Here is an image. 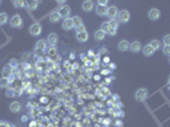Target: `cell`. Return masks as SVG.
<instances>
[{"mask_svg":"<svg viewBox=\"0 0 170 127\" xmlns=\"http://www.w3.org/2000/svg\"><path fill=\"white\" fill-rule=\"evenodd\" d=\"M9 24L12 26L13 28H22V26H23V19H22V17H20L19 14H15V15H13L12 18H10Z\"/></svg>","mask_w":170,"mask_h":127,"instance_id":"cell-1","label":"cell"},{"mask_svg":"<svg viewBox=\"0 0 170 127\" xmlns=\"http://www.w3.org/2000/svg\"><path fill=\"white\" fill-rule=\"evenodd\" d=\"M147 95H148V90L145 89V88H140V89L136 90L135 98H136L137 102H145L146 98H147Z\"/></svg>","mask_w":170,"mask_h":127,"instance_id":"cell-2","label":"cell"},{"mask_svg":"<svg viewBox=\"0 0 170 127\" xmlns=\"http://www.w3.org/2000/svg\"><path fill=\"white\" fill-rule=\"evenodd\" d=\"M56 12L60 14L61 18L63 19H66V18H70V14H71V8L69 5H61Z\"/></svg>","mask_w":170,"mask_h":127,"instance_id":"cell-3","label":"cell"},{"mask_svg":"<svg viewBox=\"0 0 170 127\" xmlns=\"http://www.w3.org/2000/svg\"><path fill=\"white\" fill-rule=\"evenodd\" d=\"M117 19H118V22H121V23H127L131 19V13L128 12V10H126V9L119 10Z\"/></svg>","mask_w":170,"mask_h":127,"instance_id":"cell-4","label":"cell"},{"mask_svg":"<svg viewBox=\"0 0 170 127\" xmlns=\"http://www.w3.org/2000/svg\"><path fill=\"white\" fill-rule=\"evenodd\" d=\"M29 33L32 36H36V37L39 36L42 33V26L39 23H33V24L29 27Z\"/></svg>","mask_w":170,"mask_h":127,"instance_id":"cell-5","label":"cell"},{"mask_svg":"<svg viewBox=\"0 0 170 127\" xmlns=\"http://www.w3.org/2000/svg\"><path fill=\"white\" fill-rule=\"evenodd\" d=\"M118 13H119V9L117 8L115 5H111V6H108L107 17H109V19H115L117 17H118Z\"/></svg>","mask_w":170,"mask_h":127,"instance_id":"cell-6","label":"cell"},{"mask_svg":"<svg viewBox=\"0 0 170 127\" xmlns=\"http://www.w3.org/2000/svg\"><path fill=\"white\" fill-rule=\"evenodd\" d=\"M47 41H45V39H39L37 43H36V52L39 55V52H45V51H47Z\"/></svg>","mask_w":170,"mask_h":127,"instance_id":"cell-7","label":"cell"},{"mask_svg":"<svg viewBox=\"0 0 170 127\" xmlns=\"http://www.w3.org/2000/svg\"><path fill=\"white\" fill-rule=\"evenodd\" d=\"M160 15H161L160 10L156 9V8L150 9V10H148V13H147V17H148V19H150V20H157L159 18H160Z\"/></svg>","mask_w":170,"mask_h":127,"instance_id":"cell-8","label":"cell"},{"mask_svg":"<svg viewBox=\"0 0 170 127\" xmlns=\"http://www.w3.org/2000/svg\"><path fill=\"white\" fill-rule=\"evenodd\" d=\"M81 9L84 12H91L94 9V2L93 0H84L83 4H81Z\"/></svg>","mask_w":170,"mask_h":127,"instance_id":"cell-9","label":"cell"},{"mask_svg":"<svg viewBox=\"0 0 170 127\" xmlns=\"http://www.w3.org/2000/svg\"><path fill=\"white\" fill-rule=\"evenodd\" d=\"M47 54L50 56L51 60H59V51L56 48V46H50V48H47Z\"/></svg>","mask_w":170,"mask_h":127,"instance_id":"cell-10","label":"cell"},{"mask_svg":"<svg viewBox=\"0 0 170 127\" xmlns=\"http://www.w3.org/2000/svg\"><path fill=\"white\" fill-rule=\"evenodd\" d=\"M9 109H10V112H12V113H19L20 111H22V103H20V102H13V103H10Z\"/></svg>","mask_w":170,"mask_h":127,"instance_id":"cell-11","label":"cell"},{"mask_svg":"<svg viewBox=\"0 0 170 127\" xmlns=\"http://www.w3.org/2000/svg\"><path fill=\"white\" fill-rule=\"evenodd\" d=\"M107 10H108V6L107 5H102V4H98L97 8H95V12L99 17H105L107 15Z\"/></svg>","mask_w":170,"mask_h":127,"instance_id":"cell-12","label":"cell"},{"mask_svg":"<svg viewBox=\"0 0 170 127\" xmlns=\"http://www.w3.org/2000/svg\"><path fill=\"white\" fill-rule=\"evenodd\" d=\"M130 51L133 52V54H137V52L142 51V45H141V42H139V41L132 42L131 46H130Z\"/></svg>","mask_w":170,"mask_h":127,"instance_id":"cell-13","label":"cell"},{"mask_svg":"<svg viewBox=\"0 0 170 127\" xmlns=\"http://www.w3.org/2000/svg\"><path fill=\"white\" fill-rule=\"evenodd\" d=\"M130 46H131V43L127 39H122V41H119V43H118V50L121 51V52H126V51H128L130 50Z\"/></svg>","mask_w":170,"mask_h":127,"instance_id":"cell-14","label":"cell"},{"mask_svg":"<svg viewBox=\"0 0 170 127\" xmlns=\"http://www.w3.org/2000/svg\"><path fill=\"white\" fill-rule=\"evenodd\" d=\"M62 28L65 31H71L74 28V22H72V18H66L63 19L62 22Z\"/></svg>","mask_w":170,"mask_h":127,"instance_id":"cell-15","label":"cell"},{"mask_svg":"<svg viewBox=\"0 0 170 127\" xmlns=\"http://www.w3.org/2000/svg\"><path fill=\"white\" fill-rule=\"evenodd\" d=\"M57 41H59V36L56 33H50L48 35V37H47V43L50 46H56Z\"/></svg>","mask_w":170,"mask_h":127,"instance_id":"cell-16","label":"cell"},{"mask_svg":"<svg viewBox=\"0 0 170 127\" xmlns=\"http://www.w3.org/2000/svg\"><path fill=\"white\" fill-rule=\"evenodd\" d=\"M142 52H144V55H145L146 57H151V56L155 54V50L150 46V43H148V45H146L145 47H142Z\"/></svg>","mask_w":170,"mask_h":127,"instance_id":"cell-17","label":"cell"},{"mask_svg":"<svg viewBox=\"0 0 170 127\" xmlns=\"http://www.w3.org/2000/svg\"><path fill=\"white\" fill-rule=\"evenodd\" d=\"M3 78H8V79H10L13 76V69L10 68L9 65H5L4 68H3Z\"/></svg>","mask_w":170,"mask_h":127,"instance_id":"cell-18","label":"cell"},{"mask_svg":"<svg viewBox=\"0 0 170 127\" xmlns=\"http://www.w3.org/2000/svg\"><path fill=\"white\" fill-rule=\"evenodd\" d=\"M76 39L79 42H87L89 39V35H88V32L85 31V32H80V33H76Z\"/></svg>","mask_w":170,"mask_h":127,"instance_id":"cell-19","label":"cell"},{"mask_svg":"<svg viewBox=\"0 0 170 127\" xmlns=\"http://www.w3.org/2000/svg\"><path fill=\"white\" fill-rule=\"evenodd\" d=\"M105 36H107V35H105L102 29L95 31V33H94V38H95V41H99V42L103 41V39L105 38Z\"/></svg>","mask_w":170,"mask_h":127,"instance_id":"cell-20","label":"cell"},{"mask_svg":"<svg viewBox=\"0 0 170 127\" xmlns=\"http://www.w3.org/2000/svg\"><path fill=\"white\" fill-rule=\"evenodd\" d=\"M48 19H50V22H51V23H57L59 20L61 19V17H60V14H59L57 12H54V13H51V14H50Z\"/></svg>","mask_w":170,"mask_h":127,"instance_id":"cell-21","label":"cell"},{"mask_svg":"<svg viewBox=\"0 0 170 127\" xmlns=\"http://www.w3.org/2000/svg\"><path fill=\"white\" fill-rule=\"evenodd\" d=\"M10 85V79L8 78H0V88H9Z\"/></svg>","mask_w":170,"mask_h":127,"instance_id":"cell-22","label":"cell"},{"mask_svg":"<svg viewBox=\"0 0 170 127\" xmlns=\"http://www.w3.org/2000/svg\"><path fill=\"white\" fill-rule=\"evenodd\" d=\"M72 22H74V27H75V28H78V27H80V26H83V19H81V17L75 15V17L72 18Z\"/></svg>","mask_w":170,"mask_h":127,"instance_id":"cell-23","label":"cell"},{"mask_svg":"<svg viewBox=\"0 0 170 127\" xmlns=\"http://www.w3.org/2000/svg\"><path fill=\"white\" fill-rule=\"evenodd\" d=\"M150 46H151V47H152L155 51H157L159 48L161 47V42L159 41V39H152V41L150 42Z\"/></svg>","mask_w":170,"mask_h":127,"instance_id":"cell-24","label":"cell"},{"mask_svg":"<svg viewBox=\"0 0 170 127\" xmlns=\"http://www.w3.org/2000/svg\"><path fill=\"white\" fill-rule=\"evenodd\" d=\"M26 4H27L26 0H14V6H15V8H18V9H22V8H24V6H26Z\"/></svg>","mask_w":170,"mask_h":127,"instance_id":"cell-25","label":"cell"},{"mask_svg":"<svg viewBox=\"0 0 170 127\" xmlns=\"http://www.w3.org/2000/svg\"><path fill=\"white\" fill-rule=\"evenodd\" d=\"M8 20H9V18H8V14L6 13H0V26L6 24Z\"/></svg>","mask_w":170,"mask_h":127,"instance_id":"cell-26","label":"cell"},{"mask_svg":"<svg viewBox=\"0 0 170 127\" xmlns=\"http://www.w3.org/2000/svg\"><path fill=\"white\" fill-rule=\"evenodd\" d=\"M100 29L104 32V33L105 35H107L108 33V31L111 29V26H109V22H103L102 23V26H100Z\"/></svg>","mask_w":170,"mask_h":127,"instance_id":"cell-27","label":"cell"},{"mask_svg":"<svg viewBox=\"0 0 170 127\" xmlns=\"http://www.w3.org/2000/svg\"><path fill=\"white\" fill-rule=\"evenodd\" d=\"M109 26H111V28H114V29H118V27H119V22H118V19H111L109 20Z\"/></svg>","mask_w":170,"mask_h":127,"instance_id":"cell-28","label":"cell"},{"mask_svg":"<svg viewBox=\"0 0 170 127\" xmlns=\"http://www.w3.org/2000/svg\"><path fill=\"white\" fill-rule=\"evenodd\" d=\"M5 94H6V97H8V98H12V97H14V95H17L15 89H14V88H10V87L6 88V93H5Z\"/></svg>","mask_w":170,"mask_h":127,"instance_id":"cell-29","label":"cell"},{"mask_svg":"<svg viewBox=\"0 0 170 127\" xmlns=\"http://www.w3.org/2000/svg\"><path fill=\"white\" fill-rule=\"evenodd\" d=\"M9 66L12 68V69H15V68H18V61L17 60H14V59H12L9 61Z\"/></svg>","mask_w":170,"mask_h":127,"instance_id":"cell-30","label":"cell"},{"mask_svg":"<svg viewBox=\"0 0 170 127\" xmlns=\"http://www.w3.org/2000/svg\"><path fill=\"white\" fill-rule=\"evenodd\" d=\"M163 52H164V55H166V56H170V46H166V45H164V46H163Z\"/></svg>","mask_w":170,"mask_h":127,"instance_id":"cell-31","label":"cell"},{"mask_svg":"<svg viewBox=\"0 0 170 127\" xmlns=\"http://www.w3.org/2000/svg\"><path fill=\"white\" fill-rule=\"evenodd\" d=\"M37 6H38V3H37V0H32V2L29 3V8L33 10V9H37Z\"/></svg>","mask_w":170,"mask_h":127,"instance_id":"cell-32","label":"cell"},{"mask_svg":"<svg viewBox=\"0 0 170 127\" xmlns=\"http://www.w3.org/2000/svg\"><path fill=\"white\" fill-rule=\"evenodd\" d=\"M163 42H164V45L170 46V35H166V36L163 38Z\"/></svg>","mask_w":170,"mask_h":127,"instance_id":"cell-33","label":"cell"},{"mask_svg":"<svg viewBox=\"0 0 170 127\" xmlns=\"http://www.w3.org/2000/svg\"><path fill=\"white\" fill-rule=\"evenodd\" d=\"M107 35H109V36H112V37H113V36H115V35H117V29L111 28V29L108 31V33H107Z\"/></svg>","mask_w":170,"mask_h":127,"instance_id":"cell-34","label":"cell"},{"mask_svg":"<svg viewBox=\"0 0 170 127\" xmlns=\"http://www.w3.org/2000/svg\"><path fill=\"white\" fill-rule=\"evenodd\" d=\"M85 31H87V28H85V26L83 24V26H80V27L76 28V33H80V32H85Z\"/></svg>","mask_w":170,"mask_h":127,"instance_id":"cell-35","label":"cell"},{"mask_svg":"<svg viewBox=\"0 0 170 127\" xmlns=\"http://www.w3.org/2000/svg\"><path fill=\"white\" fill-rule=\"evenodd\" d=\"M10 123L9 122H4V121H0V127H9Z\"/></svg>","mask_w":170,"mask_h":127,"instance_id":"cell-36","label":"cell"},{"mask_svg":"<svg viewBox=\"0 0 170 127\" xmlns=\"http://www.w3.org/2000/svg\"><path fill=\"white\" fill-rule=\"evenodd\" d=\"M30 59H32V55H30V54H24V55H23V60L28 61V60H30Z\"/></svg>","mask_w":170,"mask_h":127,"instance_id":"cell-37","label":"cell"},{"mask_svg":"<svg viewBox=\"0 0 170 127\" xmlns=\"http://www.w3.org/2000/svg\"><path fill=\"white\" fill-rule=\"evenodd\" d=\"M98 3H99V4H102V5H108L109 0H98Z\"/></svg>","mask_w":170,"mask_h":127,"instance_id":"cell-38","label":"cell"},{"mask_svg":"<svg viewBox=\"0 0 170 127\" xmlns=\"http://www.w3.org/2000/svg\"><path fill=\"white\" fill-rule=\"evenodd\" d=\"M56 2H57L59 4H62V3H65V2H66V0H56Z\"/></svg>","mask_w":170,"mask_h":127,"instance_id":"cell-39","label":"cell"},{"mask_svg":"<svg viewBox=\"0 0 170 127\" xmlns=\"http://www.w3.org/2000/svg\"><path fill=\"white\" fill-rule=\"evenodd\" d=\"M109 68H111V69H114V68H115V66H114V63H112V62H111V65H109Z\"/></svg>","mask_w":170,"mask_h":127,"instance_id":"cell-40","label":"cell"},{"mask_svg":"<svg viewBox=\"0 0 170 127\" xmlns=\"http://www.w3.org/2000/svg\"><path fill=\"white\" fill-rule=\"evenodd\" d=\"M168 83L170 84V75H169V78H168Z\"/></svg>","mask_w":170,"mask_h":127,"instance_id":"cell-41","label":"cell"},{"mask_svg":"<svg viewBox=\"0 0 170 127\" xmlns=\"http://www.w3.org/2000/svg\"><path fill=\"white\" fill-rule=\"evenodd\" d=\"M9 127H15V126H14V125H12V123H10V126H9Z\"/></svg>","mask_w":170,"mask_h":127,"instance_id":"cell-42","label":"cell"},{"mask_svg":"<svg viewBox=\"0 0 170 127\" xmlns=\"http://www.w3.org/2000/svg\"><path fill=\"white\" fill-rule=\"evenodd\" d=\"M0 5H2V0H0Z\"/></svg>","mask_w":170,"mask_h":127,"instance_id":"cell-43","label":"cell"},{"mask_svg":"<svg viewBox=\"0 0 170 127\" xmlns=\"http://www.w3.org/2000/svg\"><path fill=\"white\" fill-rule=\"evenodd\" d=\"M169 62H170V56H169Z\"/></svg>","mask_w":170,"mask_h":127,"instance_id":"cell-44","label":"cell"}]
</instances>
